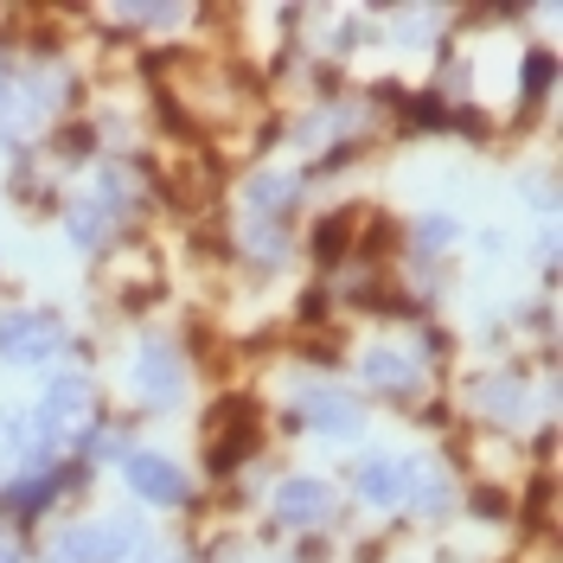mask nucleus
Wrapping results in <instances>:
<instances>
[{
  "label": "nucleus",
  "mask_w": 563,
  "mask_h": 563,
  "mask_svg": "<svg viewBox=\"0 0 563 563\" xmlns=\"http://www.w3.org/2000/svg\"><path fill=\"white\" fill-rule=\"evenodd\" d=\"M135 390L147 410H167V404H179V390H186V358H179V346H167V340H147L135 358Z\"/></svg>",
  "instance_id": "f03ea898"
},
{
  "label": "nucleus",
  "mask_w": 563,
  "mask_h": 563,
  "mask_svg": "<svg viewBox=\"0 0 563 563\" xmlns=\"http://www.w3.org/2000/svg\"><path fill=\"white\" fill-rule=\"evenodd\" d=\"M58 487H65L58 474H52V481H26V487H13V493H7V506H20V512L33 519V512H45V499H58Z\"/></svg>",
  "instance_id": "4468645a"
},
{
  "label": "nucleus",
  "mask_w": 563,
  "mask_h": 563,
  "mask_svg": "<svg viewBox=\"0 0 563 563\" xmlns=\"http://www.w3.org/2000/svg\"><path fill=\"white\" fill-rule=\"evenodd\" d=\"M276 519L282 526H295V531L327 526V519H333V487H327V481H308V474L282 481L276 487Z\"/></svg>",
  "instance_id": "39448f33"
},
{
  "label": "nucleus",
  "mask_w": 563,
  "mask_h": 563,
  "mask_svg": "<svg viewBox=\"0 0 563 563\" xmlns=\"http://www.w3.org/2000/svg\"><path fill=\"white\" fill-rule=\"evenodd\" d=\"M65 346V320L45 314V308H13L0 314V358L7 365H38Z\"/></svg>",
  "instance_id": "f257e3e1"
},
{
  "label": "nucleus",
  "mask_w": 563,
  "mask_h": 563,
  "mask_svg": "<svg viewBox=\"0 0 563 563\" xmlns=\"http://www.w3.org/2000/svg\"><path fill=\"white\" fill-rule=\"evenodd\" d=\"M122 551H135V526H70L58 531V544H52V563H115Z\"/></svg>",
  "instance_id": "7ed1b4c3"
},
{
  "label": "nucleus",
  "mask_w": 563,
  "mask_h": 563,
  "mask_svg": "<svg viewBox=\"0 0 563 563\" xmlns=\"http://www.w3.org/2000/svg\"><path fill=\"white\" fill-rule=\"evenodd\" d=\"M0 442H7L13 455H26V442H33V422H13V417H0Z\"/></svg>",
  "instance_id": "a211bd4d"
},
{
  "label": "nucleus",
  "mask_w": 563,
  "mask_h": 563,
  "mask_svg": "<svg viewBox=\"0 0 563 563\" xmlns=\"http://www.w3.org/2000/svg\"><path fill=\"white\" fill-rule=\"evenodd\" d=\"M154 563H161V558H154ZM167 563H174V558H167Z\"/></svg>",
  "instance_id": "4be33fe9"
},
{
  "label": "nucleus",
  "mask_w": 563,
  "mask_h": 563,
  "mask_svg": "<svg viewBox=\"0 0 563 563\" xmlns=\"http://www.w3.org/2000/svg\"><path fill=\"white\" fill-rule=\"evenodd\" d=\"M70 238H77L84 250H97V244H103V218H97L90 206H77V211H70Z\"/></svg>",
  "instance_id": "dca6fc26"
},
{
  "label": "nucleus",
  "mask_w": 563,
  "mask_h": 563,
  "mask_svg": "<svg viewBox=\"0 0 563 563\" xmlns=\"http://www.w3.org/2000/svg\"><path fill=\"white\" fill-rule=\"evenodd\" d=\"M288 206H295V179H288V174H256V179H250V211H256V218L288 211Z\"/></svg>",
  "instance_id": "f8f14e48"
},
{
  "label": "nucleus",
  "mask_w": 563,
  "mask_h": 563,
  "mask_svg": "<svg viewBox=\"0 0 563 563\" xmlns=\"http://www.w3.org/2000/svg\"><path fill=\"white\" fill-rule=\"evenodd\" d=\"M0 97H7V84H0Z\"/></svg>",
  "instance_id": "412c9836"
},
{
  "label": "nucleus",
  "mask_w": 563,
  "mask_h": 563,
  "mask_svg": "<svg viewBox=\"0 0 563 563\" xmlns=\"http://www.w3.org/2000/svg\"><path fill=\"white\" fill-rule=\"evenodd\" d=\"M365 385L385 397H417L422 390V358L404 346H372L365 352Z\"/></svg>",
  "instance_id": "423d86ee"
},
{
  "label": "nucleus",
  "mask_w": 563,
  "mask_h": 563,
  "mask_svg": "<svg viewBox=\"0 0 563 563\" xmlns=\"http://www.w3.org/2000/svg\"><path fill=\"white\" fill-rule=\"evenodd\" d=\"M474 404H481V410H493V417H526V378H512V372H506V378H481V385H474Z\"/></svg>",
  "instance_id": "9b49d317"
},
{
  "label": "nucleus",
  "mask_w": 563,
  "mask_h": 563,
  "mask_svg": "<svg viewBox=\"0 0 563 563\" xmlns=\"http://www.w3.org/2000/svg\"><path fill=\"white\" fill-rule=\"evenodd\" d=\"M449 238H455V224H449V218H422L417 244H449Z\"/></svg>",
  "instance_id": "6ab92c4d"
},
{
  "label": "nucleus",
  "mask_w": 563,
  "mask_h": 563,
  "mask_svg": "<svg viewBox=\"0 0 563 563\" xmlns=\"http://www.w3.org/2000/svg\"><path fill=\"white\" fill-rule=\"evenodd\" d=\"M0 563H20V544L13 538H0Z\"/></svg>",
  "instance_id": "aec40b11"
},
{
  "label": "nucleus",
  "mask_w": 563,
  "mask_h": 563,
  "mask_svg": "<svg viewBox=\"0 0 563 563\" xmlns=\"http://www.w3.org/2000/svg\"><path fill=\"white\" fill-rule=\"evenodd\" d=\"M314 256L320 263H333V256H346V218H327L314 231Z\"/></svg>",
  "instance_id": "2eb2a0df"
},
{
  "label": "nucleus",
  "mask_w": 563,
  "mask_h": 563,
  "mask_svg": "<svg viewBox=\"0 0 563 563\" xmlns=\"http://www.w3.org/2000/svg\"><path fill=\"white\" fill-rule=\"evenodd\" d=\"M410 499H417V512H449V481H442V467H410Z\"/></svg>",
  "instance_id": "ddd939ff"
},
{
  "label": "nucleus",
  "mask_w": 563,
  "mask_h": 563,
  "mask_svg": "<svg viewBox=\"0 0 563 563\" xmlns=\"http://www.w3.org/2000/svg\"><path fill=\"white\" fill-rule=\"evenodd\" d=\"M84 410H90V385H84V378H58V385L45 390V404H38V429L58 435V429H70Z\"/></svg>",
  "instance_id": "1a4fd4ad"
},
{
  "label": "nucleus",
  "mask_w": 563,
  "mask_h": 563,
  "mask_svg": "<svg viewBox=\"0 0 563 563\" xmlns=\"http://www.w3.org/2000/svg\"><path fill=\"white\" fill-rule=\"evenodd\" d=\"M404 487H410V461H397V455L358 461V493H365L372 506H404Z\"/></svg>",
  "instance_id": "0eeeda50"
},
{
  "label": "nucleus",
  "mask_w": 563,
  "mask_h": 563,
  "mask_svg": "<svg viewBox=\"0 0 563 563\" xmlns=\"http://www.w3.org/2000/svg\"><path fill=\"white\" fill-rule=\"evenodd\" d=\"M250 442H256V429H250V417L244 410H231L224 417V429H211V474H224V467H238V461L250 455Z\"/></svg>",
  "instance_id": "9d476101"
},
{
  "label": "nucleus",
  "mask_w": 563,
  "mask_h": 563,
  "mask_svg": "<svg viewBox=\"0 0 563 563\" xmlns=\"http://www.w3.org/2000/svg\"><path fill=\"white\" fill-rule=\"evenodd\" d=\"M301 422L320 435H352L358 429V404L346 390H301Z\"/></svg>",
  "instance_id": "6e6552de"
},
{
  "label": "nucleus",
  "mask_w": 563,
  "mask_h": 563,
  "mask_svg": "<svg viewBox=\"0 0 563 563\" xmlns=\"http://www.w3.org/2000/svg\"><path fill=\"white\" fill-rule=\"evenodd\" d=\"M551 70H558V65H551V52H531V58H526V90H531V97H544V90H551Z\"/></svg>",
  "instance_id": "f3484780"
},
{
  "label": "nucleus",
  "mask_w": 563,
  "mask_h": 563,
  "mask_svg": "<svg viewBox=\"0 0 563 563\" xmlns=\"http://www.w3.org/2000/svg\"><path fill=\"white\" fill-rule=\"evenodd\" d=\"M122 474H129V487H135L147 506H186V474H179L167 455L135 449V455L122 461Z\"/></svg>",
  "instance_id": "20e7f679"
}]
</instances>
